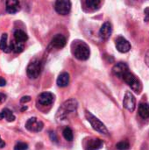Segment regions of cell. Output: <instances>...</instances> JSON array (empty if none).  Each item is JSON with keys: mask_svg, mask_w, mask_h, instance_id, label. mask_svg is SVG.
I'll list each match as a JSON object with an SVG mask.
<instances>
[{"mask_svg": "<svg viewBox=\"0 0 149 150\" xmlns=\"http://www.w3.org/2000/svg\"><path fill=\"white\" fill-rule=\"evenodd\" d=\"M112 73L114 76L123 80L131 89L137 94H141L142 91V83L140 79L130 71L129 67L125 62H119L112 68Z\"/></svg>", "mask_w": 149, "mask_h": 150, "instance_id": "obj_1", "label": "cell"}, {"mask_svg": "<svg viewBox=\"0 0 149 150\" xmlns=\"http://www.w3.org/2000/svg\"><path fill=\"white\" fill-rule=\"evenodd\" d=\"M77 106H78V103L75 98H70V99L65 101L59 108V110L57 112L56 119L58 120H66L70 113L76 112Z\"/></svg>", "mask_w": 149, "mask_h": 150, "instance_id": "obj_2", "label": "cell"}, {"mask_svg": "<svg viewBox=\"0 0 149 150\" xmlns=\"http://www.w3.org/2000/svg\"><path fill=\"white\" fill-rule=\"evenodd\" d=\"M72 49L75 57L80 61H86L89 59L90 50L89 46L83 40H74L72 43Z\"/></svg>", "mask_w": 149, "mask_h": 150, "instance_id": "obj_3", "label": "cell"}, {"mask_svg": "<svg viewBox=\"0 0 149 150\" xmlns=\"http://www.w3.org/2000/svg\"><path fill=\"white\" fill-rule=\"evenodd\" d=\"M85 117H86L87 120L90 123V125L94 130H96L97 132L103 134H108L109 132H108V129L106 128L105 125L100 120H98L96 116H94L91 112H90L89 111H85Z\"/></svg>", "mask_w": 149, "mask_h": 150, "instance_id": "obj_4", "label": "cell"}, {"mask_svg": "<svg viewBox=\"0 0 149 150\" xmlns=\"http://www.w3.org/2000/svg\"><path fill=\"white\" fill-rule=\"evenodd\" d=\"M41 69H42V63H41V62L40 60H38V59H34L27 66L26 74H27L29 78L36 79L40 75Z\"/></svg>", "mask_w": 149, "mask_h": 150, "instance_id": "obj_5", "label": "cell"}, {"mask_svg": "<svg viewBox=\"0 0 149 150\" xmlns=\"http://www.w3.org/2000/svg\"><path fill=\"white\" fill-rule=\"evenodd\" d=\"M54 9L61 15H67L71 10V2L68 0H58L54 4Z\"/></svg>", "mask_w": 149, "mask_h": 150, "instance_id": "obj_6", "label": "cell"}, {"mask_svg": "<svg viewBox=\"0 0 149 150\" xmlns=\"http://www.w3.org/2000/svg\"><path fill=\"white\" fill-rule=\"evenodd\" d=\"M44 127V124L42 121L39 120L37 118L33 117V118H31L29 119L26 123H25V128L31 132H36V133H39L40 132Z\"/></svg>", "mask_w": 149, "mask_h": 150, "instance_id": "obj_7", "label": "cell"}, {"mask_svg": "<svg viewBox=\"0 0 149 150\" xmlns=\"http://www.w3.org/2000/svg\"><path fill=\"white\" fill-rule=\"evenodd\" d=\"M123 105L127 111H129L131 112H134L135 107H136V100L131 91L126 92L124 99H123Z\"/></svg>", "mask_w": 149, "mask_h": 150, "instance_id": "obj_8", "label": "cell"}, {"mask_svg": "<svg viewBox=\"0 0 149 150\" xmlns=\"http://www.w3.org/2000/svg\"><path fill=\"white\" fill-rule=\"evenodd\" d=\"M115 45H116V47H117L118 51H119L120 53H127L131 49L130 42L122 36H119V37H118L116 39Z\"/></svg>", "mask_w": 149, "mask_h": 150, "instance_id": "obj_9", "label": "cell"}, {"mask_svg": "<svg viewBox=\"0 0 149 150\" xmlns=\"http://www.w3.org/2000/svg\"><path fill=\"white\" fill-rule=\"evenodd\" d=\"M104 146V142L101 139L99 138H94V139H90L89 141L86 142L85 144V150H99L102 149Z\"/></svg>", "mask_w": 149, "mask_h": 150, "instance_id": "obj_10", "label": "cell"}, {"mask_svg": "<svg viewBox=\"0 0 149 150\" xmlns=\"http://www.w3.org/2000/svg\"><path fill=\"white\" fill-rule=\"evenodd\" d=\"M112 24L110 22H105L99 30V36L102 40H106L110 38V36L112 35Z\"/></svg>", "mask_w": 149, "mask_h": 150, "instance_id": "obj_11", "label": "cell"}, {"mask_svg": "<svg viewBox=\"0 0 149 150\" xmlns=\"http://www.w3.org/2000/svg\"><path fill=\"white\" fill-rule=\"evenodd\" d=\"M5 9H6V11L10 14L17 13L21 9L20 3L16 0H8L5 3Z\"/></svg>", "mask_w": 149, "mask_h": 150, "instance_id": "obj_12", "label": "cell"}, {"mask_svg": "<svg viewBox=\"0 0 149 150\" xmlns=\"http://www.w3.org/2000/svg\"><path fill=\"white\" fill-rule=\"evenodd\" d=\"M67 43V40L64 35L62 34H56L51 40V46L55 48H62L65 47Z\"/></svg>", "mask_w": 149, "mask_h": 150, "instance_id": "obj_13", "label": "cell"}, {"mask_svg": "<svg viewBox=\"0 0 149 150\" xmlns=\"http://www.w3.org/2000/svg\"><path fill=\"white\" fill-rule=\"evenodd\" d=\"M54 99V95L51 92H43L41 93L39 98H38V101L40 105H50L53 104Z\"/></svg>", "mask_w": 149, "mask_h": 150, "instance_id": "obj_14", "label": "cell"}, {"mask_svg": "<svg viewBox=\"0 0 149 150\" xmlns=\"http://www.w3.org/2000/svg\"><path fill=\"white\" fill-rule=\"evenodd\" d=\"M56 83L59 87H67L69 83V74L67 72L61 73L57 78Z\"/></svg>", "mask_w": 149, "mask_h": 150, "instance_id": "obj_15", "label": "cell"}, {"mask_svg": "<svg viewBox=\"0 0 149 150\" xmlns=\"http://www.w3.org/2000/svg\"><path fill=\"white\" fill-rule=\"evenodd\" d=\"M13 36H14V40L17 41V42L24 43V42H25V41L28 40L27 34H26L23 30H20V29H17V30L14 32Z\"/></svg>", "mask_w": 149, "mask_h": 150, "instance_id": "obj_16", "label": "cell"}, {"mask_svg": "<svg viewBox=\"0 0 149 150\" xmlns=\"http://www.w3.org/2000/svg\"><path fill=\"white\" fill-rule=\"evenodd\" d=\"M2 119H5L8 122H12L16 120V117L14 116V114L12 113V112L10 109L4 108L0 112V120H2Z\"/></svg>", "mask_w": 149, "mask_h": 150, "instance_id": "obj_17", "label": "cell"}, {"mask_svg": "<svg viewBox=\"0 0 149 150\" xmlns=\"http://www.w3.org/2000/svg\"><path fill=\"white\" fill-rule=\"evenodd\" d=\"M139 115L146 120L149 118V105L147 103H142L139 106Z\"/></svg>", "mask_w": 149, "mask_h": 150, "instance_id": "obj_18", "label": "cell"}, {"mask_svg": "<svg viewBox=\"0 0 149 150\" xmlns=\"http://www.w3.org/2000/svg\"><path fill=\"white\" fill-rule=\"evenodd\" d=\"M10 48L11 51H13L14 53L16 54H19L21 52H23L24 48H25V45L24 43H21V42H17L15 40L11 41V44H10Z\"/></svg>", "mask_w": 149, "mask_h": 150, "instance_id": "obj_19", "label": "cell"}, {"mask_svg": "<svg viewBox=\"0 0 149 150\" xmlns=\"http://www.w3.org/2000/svg\"><path fill=\"white\" fill-rule=\"evenodd\" d=\"M7 33H3L2 34V37H1V40H0V49L4 51L5 53H9L11 52V48H10V46L7 45Z\"/></svg>", "mask_w": 149, "mask_h": 150, "instance_id": "obj_20", "label": "cell"}, {"mask_svg": "<svg viewBox=\"0 0 149 150\" xmlns=\"http://www.w3.org/2000/svg\"><path fill=\"white\" fill-rule=\"evenodd\" d=\"M85 4L90 9L96 11V10L99 9L100 4H101V1H99V0H86Z\"/></svg>", "mask_w": 149, "mask_h": 150, "instance_id": "obj_21", "label": "cell"}, {"mask_svg": "<svg viewBox=\"0 0 149 150\" xmlns=\"http://www.w3.org/2000/svg\"><path fill=\"white\" fill-rule=\"evenodd\" d=\"M62 135L64 137V139L68 142H72L74 139V135H73V132L69 127H65L63 132H62Z\"/></svg>", "mask_w": 149, "mask_h": 150, "instance_id": "obj_22", "label": "cell"}, {"mask_svg": "<svg viewBox=\"0 0 149 150\" xmlns=\"http://www.w3.org/2000/svg\"><path fill=\"white\" fill-rule=\"evenodd\" d=\"M116 148L118 150H128L130 149V144L128 142L124 141V142H120L117 143Z\"/></svg>", "mask_w": 149, "mask_h": 150, "instance_id": "obj_23", "label": "cell"}, {"mask_svg": "<svg viewBox=\"0 0 149 150\" xmlns=\"http://www.w3.org/2000/svg\"><path fill=\"white\" fill-rule=\"evenodd\" d=\"M28 145L25 142H18L15 145L14 150H27Z\"/></svg>", "mask_w": 149, "mask_h": 150, "instance_id": "obj_24", "label": "cell"}, {"mask_svg": "<svg viewBox=\"0 0 149 150\" xmlns=\"http://www.w3.org/2000/svg\"><path fill=\"white\" fill-rule=\"evenodd\" d=\"M49 136H50V139H51V141L53 142H55V143L58 142V137H57V135H56V134L54 132H50Z\"/></svg>", "mask_w": 149, "mask_h": 150, "instance_id": "obj_25", "label": "cell"}, {"mask_svg": "<svg viewBox=\"0 0 149 150\" xmlns=\"http://www.w3.org/2000/svg\"><path fill=\"white\" fill-rule=\"evenodd\" d=\"M31 101V97L30 96H24L20 99V103H27Z\"/></svg>", "mask_w": 149, "mask_h": 150, "instance_id": "obj_26", "label": "cell"}, {"mask_svg": "<svg viewBox=\"0 0 149 150\" xmlns=\"http://www.w3.org/2000/svg\"><path fill=\"white\" fill-rule=\"evenodd\" d=\"M145 13V18H144V21L148 22L149 21V7H147L144 11Z\"/></svg>", "mask_w": 149, "mask_h": 150, "instance_id": "obj_27", "label": "cell"}, {"mask_svg": "<svg viewBox=\"0 0 149 150\" xmlns=\"http://www.w3.org/2000/svg\"><path fill=\"white\" fill-rule=\"evenodd\" d=\"M6 95L4 94V93H1L0 92V103H4L5 100H6Z\"/></svg>", "mask_w": 149, "mask_h": 150, "instance_id": "obj_28", "label": "cell"}, {"mask_svg": "<svg viewBox=\"0 0 149 150\" xmlns=\"http://www.w3.org/2000/svg\"><path fill=\"white\" fill-rule=\"evenodd\" d=\"M145 62L147 63V65L149 67V50L147 52L146 56H145Z\"/></svg>", "mask_w": 149, "mask_h": 150, "instance_id": "obj_29", "label": "cell"}, {"mask_svg": "<svg viewBox=\"0 0 149 150\" xmlns=\"http://www.w3.org/2000/svg\"><path fill=\"white\" fill-rule=\"evenodd\" d=\"M5 85H6V81L3 77H0V87L5 86Z\"/></svg>", "mask_w": 149, "mask_h": 150, "instance_id": "obj_30", "label": "cell"}, {"mask_svg": "<svg viewBox=\"0 0 149 150\" xmlns=\"http://www.w3.org/2000/svg\"><path fill=\"white\" fill-rule=\"evenodd\" d=\"M4 146H5V142L1 139V137H0V149H3V148H4Z\"/></svg>", "mask_w": 149, "mask_h": 150, "instance_id": "obj_31", "label": "cell"}]
</instances>
